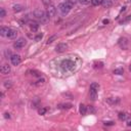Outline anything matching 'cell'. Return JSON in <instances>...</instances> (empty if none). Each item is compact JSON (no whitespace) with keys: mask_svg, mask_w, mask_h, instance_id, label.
<instances>
[{"mask_svg":"<svg viewBox=\"0 0 131 131\" xmlns=\"http://www.w3.org/2000/svg\"><path fill=\"white\" fill-rule=\"evenodd\" d=\"M33 14L37 20L40 21L41 24H46V23H48V21H49V16L47 14V12H45V11H43L41 9H36L33 12Z\"/></svg>","mask_w":131,"mask_h":131,"instance_id":"1","label":"cell"},{"mask_svg":"<svg viewBox=\"0 0 131 131\" xmlns=\"http://www.w3.org/2000/svg\"><path fill=\"white\" fill-rule=\"evenodd\" d=\"M73 6H74V4L70 1V0H67L66 2H62L59 5V9L62 14H67L73 8Z\"/></svg>","mask_w":131,"mask_h":131,"instance_id":"2","label":"cell"},{"mask_svg":"<svg viewBox=\"0 0 131 131\" xmlns=\"http://www.w3.org/2000/svg\"><path fill=\"white\" fill-rule=\"evenodd\" d=\"M60 68L62 71H71L73 68H74V62L71 60H65L61 61L60 64Z\"/></svg>","mask_w":131,"mask_h":131,"instance_id":"3","label":"cell"},{"mask_svg":"<svg viewBox=\"0 0 131 131\" xmlns=\"http://www.w3.org/2000/svg\"><path fill=\"white\" fill-rule=\"evenodd\" d=\"M26 43H27L26 39L20 38V39H18V40H16V41L13 43V47H14L15 49H22L23 47H25Z\"/></svg>","mask_w":131,"mask_h":131,"instance_id":"4","label":"cell"},{"mask_svg":"<svg viewBox=\"0 0 131 131\" xmlns=\"http://www.w3.org/2000/svg\"><path fill=\"white\" fill-rule=\"evenodd\" d=\"M10 61L13 66H19L22 62V58L19 54H12L10 56Z\"/></svg>","mask_w":131,"mask_h":131,"instance_id":"5","label":"cell"},{"mask_svg":"<svg viewBox=\"0 0 131 131\" xmlns=\"http://www.w3.org/2000/svg\"><path fill=\"white\" fill-rule=\"evenodd\" d=\"M118 44H119V46H120L122 49H127L128 47V40H127V38H120L119 39V41H118Z\"/></svg>","mask_w":131,"mask_h":131,"instance_id":"6","label":"cell"},{"mask_svg":"<svg viewBox=\"0 0 131 131\" xmlns=\"http://www.w3.org/2000/svg\"><path fill=\"white\" fill-rule=\"evenodd\" d=\"M68 48V44L66 43H60L56 45V47H55V51L56 52H64V51H66Z\"/></svg>","mask_w":131,"mask_h":131,"instance_id":"7","label":"cell"},{"mask_svg":"<svg viewBox=\"0 0 131 131\" xmlns=\"http://www.w3.org/2000/svg\"><path fill=\"white\" fill-rule=\"evenodd\" d=\"M55 12H56V8L53 4L49 5V6H47V14L49 18H51V16H54L55 15Z\"/></svg>","mask_w":131,"mask_h":131,"instance_id":"8","label":"cell"},{"mask_svg":"<svg viewBox=\"0 0 131 131\" xmlns=\"http://www.w3.org/2000/svg\"><path fill=\"white\" fill-rule=\"evenodd\" d=\"M16 36H18V31L15 29H10L9 28V31H8V34L6 37L9 39H14V38H16Z\"/></svg>","mask_w":131,"mask_h":131,"instance_id":"9","label":"cell"},{"mask_svg":"<svg viewBox=\"0 0 131 131\" xmlns=\"http://www.w3.org/2000/svg\"><path fill=\"white\" fill-rule=\"evenodd\" d=\"M107 102L109 105H117L120 102V98H118V97H109V98H107Z\"/></svg>","mask_w":131,"mask_h":131,"instance_id":"10","label":"cell"},{"mask_svg":"<svg viewBox=\"0 0 131 131\" xmlns=\"http://www.w3.org/2000/svg\"><path fill=\"white\" fill-rule=\"evenodd\" d=\"M0 72H1V74H3V75H7L10 72V67L8 65H3L1 67V69H0Z\"/></svg>","mask_w":131,"mask_h":131,"instance_id":"11","label":"cell"},{"mask_svg":"<svg viewBox=\"0 0 131 131\" xmlns=\"http://www.w3.org/2000/svg\"><path fill=\"white\" fill-rule=\"evenodd\" d=\"M89 96L92 100H95L96 97H97V90H94V89H89Z\"/></svg>","mask_w":131,"mask_h":131,"instance_id":"12","label":"cell"},{"mask_svg":"<svg viewBox=\"0 0 131 131\" xmlns=\"http://www.w3.org/2000/svg\"><path fill=\"white\" fill-rule=\"evenodd\" d=\"M118 118L120 121H125V120H127V118H128V114L125 112H120L118 114Z\"/></svg>","mask_w":131,"mask_h":131,"instance_id":"13","label":"cell"},{"mask_svg":"<svg viewBox=\"0 0 131 131\" xmlns=\"http://www.w3.org/2000/svg\"><path fill=\"white\" fill-rule=\"evenodd\" d=\"M30 29H31V31H33V32L38 31V29H39V24H38V23H36V22L31 23V24H30Z\"/></svg>","mask_w":131,"mask_h":131,"instance_id":"14","label":"cell"},{"mask_svg":"<svg viewBox=\"0 0 131 131\" xmlns=\"http://www.w3.org/2000/svg\"><path fill=\"white\" fill-rule=\"evenodd\" d=\"M72 107L73 106L71 104H60V105L58 106V107L60 109V110H69V109H71Z\"/></svg>","mask_w":131,"mask_h":131,"instance_id":"15","label":"cell"},{"mask_svg":"<svg viewBox=\"0 0 131 131\" xmlns=\"http://www.w3.org/2000/svg\"><path fill=\"white\" fill-rule=\"evenodd\" d=\"M8 31H9V28H7V27H1V29H0V35L6 37L7 34H8Z\"/></svg>","mask_w":131,"mask_h":131,"instance_id":"16","label":"cell"},{"mask_svg":"<svg viewBox=\"0 0 131 131\" xmlns=\"http://www.w3.org/2000/svg\"><path fill=\"white\" fill-rule=\"evenodd\" d=\"M79 112H80V114L81 115H86V113H87V107L85 106V105H83V104H81L80 105V107H79Z\"/></svg>","mask_w":131,"mask_h":131,"instance_id":"17","label":"cell"},{"mask_svg":"<svg viewBox=\"0 0 131 131\" xmlns=\"http://www.w3.org/2000/svg\"><path fill=\"white\" fill-rule=\"evenodd\" d=\"M24 6L23 5H21V4H15V5H13L12 6V9H13V11H15V12H20V11H23L24 10Z\"/></svg>","mask_w":131,"mask_h":131,"instance_id":"18","label":"cell"},{"mask_svg":"<svg viewBox=\"0 0 131 131\" xmlns=\"http://www.w3.org/2000/svg\"><path fill=\"white\" fill-rule=\"evenodd\" d=\"M101 5H102V6H104L105 8H109V7H111L112 5H113V2L111 1V0H102Z\"/></svg>","mask_w":131,"mask_h":131,"instance_id":"19","label":"cell"},{"mask_svg":"<svg viewBox=\"0 0 131 131\" xmlns=\"http://www.w3.org/2000/svg\"><path fill=\"white\" fill-rule=\"evenodd\" d=\"M4 87L6 89H10L11 87H12V81H10V80L4 81Z\"/></svg>","mask_w":131,"mask_h":131,"instance_id":"20","label":"cell"},{"mask_svg":"<svg viewBox=\"0 0 131 131\" xmlns=\"http://www.w3.org/2000/svg\"><path fill=\"white\" fill-rule=\"evenodd\" d=\"M56 38H58V36H56V35H51V36L47 39L46 43H47V44H51V43H52L54 40H56Z\"/></svg>","mask_w":131,"mask_h":131,"instance_id":"21","label":"cell"},{"mask_svg":"<svg viewBox=\"0 0 131 131\" xmlns=\"http://www.w3.org/2000/svg\"><path fill=\"white\" fill-rule=\"evenodd\" d=\"M90 2L93 6H98V5L102 3V0H90Z\"/></svg>","mask_w":131,"mask_h":131,"instance_id":"22","label":"cell"},{"mask_svg":"<svg viewBox=\"0 0 131 131\" xmlns=\"http://www.w3.org/2000/svg\"><path fill=\"white\" fill-rule=\"evenodd\" d=\"M30 73L35 77H41V75H42V73H40L39 71H36V70H32V71H30Z\"/></svg>","mask_w":131,"mask_h":131,"instance_id":"23","label":"cell"},{"mask_svg":"<svg viewBox=\"0 0 131 131\" xmlns=\"http://www.w3.org/2000/svg\"><path fill=\"white\" fill-rule=\"evenodd\" d=\"M114 74H115V75H123L124 70L123 69H115L114 70Z\"/></svg>","mask_w":131,"mask_h":131,"instance_id":"24","label":"cell"},{"mask_svg":"<svg viewBox=\"0 0 131 131\" xmlns=\"http://www.w3.org/2000/svg\"><path fill=\"white\" fill-rule=\"evenodd\" d=\"M90 88H91V89H94V90H97V91H98V89H99V85H98V83H91V85H90Z\"/></svg>","mask_w":131,"mask_h":131,"instance_id":"25","label":"cell"},{"mask_svg":"<svg viewBox=\"0 0 131 131\" xmlns=\"http://www.w3.org/2000/svg\"><path fill=\"white\" fill-rule=\"evenodd\" d=\"M44 83H45V79L41 78V79H39V80L35 83V85H36V86H41V85H43Z\"/></svg>","mask_w":131,"mask_h":131,"instance_id":"26","label":"cell"},{"mask_svg":"<svg viewBox=\"0 0 131 131\" xmlns=\"http://www.w3.org/2000/svg\"><path fill=\"white\" fill-rule=\"evenodd\" d=\"M46 112H47V110L45 109V107H40V109L38 110V113H39V115H41V116L45 115V114H46Z\"/></svg>","mask_w":131,"mask_h":131,"instance_id":"27","label":"cell"},{"mask_svg":"<svg viewBox=\"0 0 131 131\" xmlns=\"http://www.w3.org/2000/svg\"><path fill=\"white\" fill-rule=\"evenodd\" d=\"M5 15H6V11H5V9L4 8H0V18L3 19Z\"/></svg>","mask_w":131,"mask_h":131,"instance_id":"28","label":"cell"},{"mask_svg":"<svg viewBox=\"0 0 131 131\" xmlns=\"http://www.w3.org/2000/svg\"><path fill=\"white\" fill-rule=\"evenodd\" d=\"M43 4L45 5V6H49V5L52 4V2H51V0H42Z\"/></svg>","mask_w":131,"mask_h":131,"instance_id":"29","label":"cell"},{"mask_svg":"<svg viewBox=\"0 0 131 131\" xmlns=\"http://www.w3.org/2000/svg\"><path fill=\"white\" fill-rule=\"evenodd\" d=\"M42 38H43V34H41V33H39V34H38V35H37V36L35 37V40H36V41H40V40H41V39H42Z\"/></svg>","mask_w":131,"mask_h":131,"instance_id":"30","label":"cell"},{"mask_svg":"<svg viewBox=\"0 0 131 131\" xmlns=\"http://www.w3.org/2000/svg\"><path fill=\"white\" fill-rule=\"evenodd\" d=\"M104 124L106 125V126H113V125L115 124V123H114L113 121H107V122H105Z\"/></svg>","mask_w":131,"mask_h":131,"instance_id":"31","label":"cell"},{"mask_svg":"<svg viewBox=\"0 0 131 131\" xmlns=\"http://www.w3.org/2000/svg\"><path fill=\"white\" fill-rule=\"evenodd\" d=\"M78 1L81 4H88L89 3V0H78Z\"/></svg>","mask_w":131,"mask_h":131,"instance_id":"32","label":"cell"},{"mask_svg":"<svg viewBox=\"0 0 131 131\" xmlns=\"http://www.w3.org/2000/svg\"><path fill=\"white\" fill-rule=\"evenodd\" d=\"M4 118H5V119H10V114L5 113V114H4Z\"/></svg>","mask_w":131,"mask_h":131,"instance_id":"33","label":"cell"},{"mask_svg":"<svg viewBox=\"0 0 131 131\" xmlns=\"http://www.w3.org/2000/svg\"><path fill=\"white\" fill-rule=\"evenodd\" d=\"M89 112H90V113H94V112H95V110L93 109V107H91V106L89 107Z\"/></svg>","mask_w":131,"mask_h":131,"instance_id":"34","label":"cell"},{"mask_svg":"<svg viewBox=\"0 0 131 131\" xmlns=\"http://www.w3.org/2000/svg\"><path fill=\"white\" fill-rule=\"evenodd\" d=\"M126 125L128 127H131V120H127V123H126Z\"/></svg>","mask_w":131,"mask_h":131,"instance_id":"35","label":"cell"},{"mask_svg":"<svg viewBox=\"0 0 131 131\" xmlns=\"http://www.w3.org/2000/svg\"><path fill=\"white\" fill-rule=\"evenodd\" d=\"M109 23H110L109 20H104V24H105V25H106V24H109Z\"/></svg>","mask_w":131,"mask_h":131,"instance_id":"36","label":"cell"},{"mask_svg":"<svg viewBox=\"0 0 131 131\" xmlns=\"http://www.w3.org/2000/svg\"><path fill=\"white\" fill-rule=\"evenodd\" d=\"M129 70H130V72H131V64H130V66H129Z\"/></svg>","mask_w":131,"mask_h":131,"instance_id":"37","label":"cell"}]
</instances>
